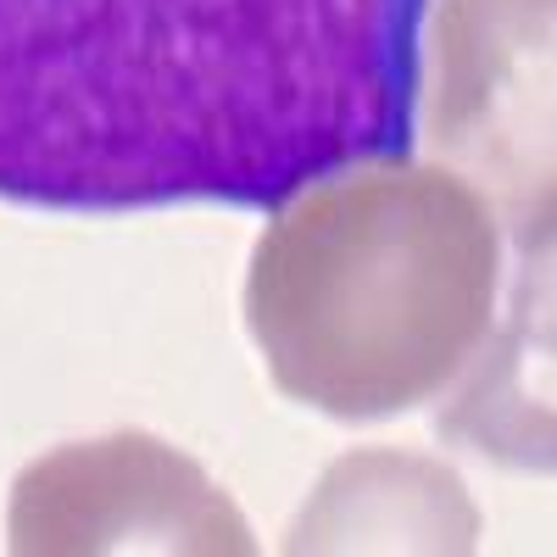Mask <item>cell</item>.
Returning a JSON list of instances; mask_svg holds the SVG:
<instances>
[{
  "instance_id": "obj_4",
  "label": "cell",
  "mask_w": 557,
  "mask_h": 557,
  "mask_svg": "<svg viewBox=\"0 0 557 557\" xmlns=\"http://www.w3.org/2000/svg\"><path fill=\"white\" fill-rule=\"evenodd\" d=\"M7 541L23 557H89V552H207L251 557V524L201 462L157 435L78 441L34 457L12 480Z\"/></svg>"
},
{
  "instance_id": "obj_2",
  "label": "cell",
  "mask_w": 557,
  "mask_h": 557,
  "mask_svg": "<svg viewBox=\"0 0 557 557\" xmlns=\"http://www.w3.org/2000/svg\"><path fill=\"white\" fill-rule=\"evenodd\" d=\"M502 228L457 168L374 157L278 201L246 330L273 385L330 418L424 407L496 330Z\"/></svg>"
},
{
  "instance_id": "obj_5",
  "label": "cell",
  "mask_w": 557,
  "mask_h": 557,
  "mask_svg": "<svg viewBox=\"0 0 557 557\" xmlns=\"http://www.w3.org/2000/svg\"><path fill=\"white\" fill-rule=\"evenodd\" d=\"M480 513L462 480L430 457L362 451L330 469L290 530V552H474Z\"/></svg>"
},
{
  "instance_id": "obj_3",
  "label": "cell",
  "mask_w": 557,
  "mask_h": 557,
  "mask_svg": "<svg viewBox=\"0 0 557 557\" xmlns=\"http://www.w3.org/2000/svg\"><path fill=\"white\" fill-rule=\"evenodd\" d=\"M430 134L502 196L524 268L552 246V0H446Z\"/></svg>"
},
{
  "instance_id": "obj_1",
  "label": "cell",
  "mask_w": 557,
  "mask_h": 557,
  "mask_svg": "<svg viewBox=\"0 0 557 557\" xmlns=\"http://www.w3.org/2000/svg\"><path fill=\"white\" fill-rule=\"evenodd\" d=\"M430 0H0V196L278 207L412 151Z\"/></svg>"
}]
</instances>
